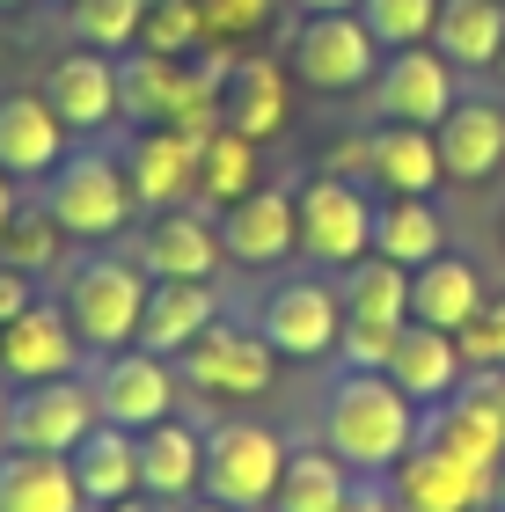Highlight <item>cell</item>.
Segmentation results:
<instances>
[{
    "label": "cell",
    "mask_w": 505,
    "mask_h": 512,
    "mask_svg": "<svg viewBox=\"0 0 505 512\" xmlns=\"http://www.w3.org/2000/svg\"><path fill=\"white\" fill-rule=\"evenodd\" d=\"M418 425H425V410L388 374H366V366H344L323 388V410H315V439H323L352 476H388L418 447Z\"/></svg>",
    "instance_id": "cell-1"
},
{
    "label": "cell",
    "mask_w": 505,
    "mask_h": 512,
    "mask_svg": "<svg viewBox=\"0 0 505 512\" xmlns=\"http://www.w3.org/2000/svg\"><path fill=\"white\" fill-rule=\"evenodd\" d=\"M147 286H154V278L132 264V249L88 242L74 264L59 271V308H66V322H74V337L103 359V352H125V344L140 337Z\"/></svg>",
    "instance_id": "cell-2"
},
{
    "label": "cell",
    "mask_w": 505,
    "mask_h": 512,
    "mask_svg": "<svg viewBox=\"0 0 505 512\" xmlns=\"http://www.w3.org/2000/svg\"><path fill=\"white\" fill-rule=\"evenodd\" d=\"M37 205L52 213L59 235H74V242H118V235H132V213H140V198H132V183H125V161L110 147H96V139H88V147H66L52 161Z\"/></svg>",
    "instance_id": "cell-3"
},
{
    "label": "cell",
    "mask_w": 505,
    "mask_h": 512,
    "mask_svg": "<svg viewBox=\"0 0 505 512\" xmlns=\"http://www.w3.org/2000/svg\"><path fill=\"white\" fill-rule=\"evenodd\" d=\"M279 469H286V439L257 425V417H220L205 432V476H198V498L213 505H235V512H271L279 498Z\"/></svg>",
    "instance_id": "cell-4"
},
{
    "label": "cell",
    "mask_w": 505,
    "mask_h": 512,
    "mask_svg": "<svg viewBox=\"0 0 505 512\" xmlns=\"http://www.w3.org/2000/svg\"><path fill=\"white\" fill-rule=\"evenodd\" d=\"M103 425L96 388L81 374L59 381H22L8 388V417H0V447H37V454H74L88 432Z\"/></svg>",
    "instance_id": "cell-5"
},
{
    "label": "cell",
    "mask_w": 505,
    "mask_h": 512,
    "mask_svg": "<svg viewBox=\"0 0 505 512\" xmlns=\"http://www.w3.org/2000/svg\"><path fill=\"white\" fill-rule=\"evenodd\" d=\"M286 59H293V74H301L308 88H323V96H352V88L374 81L381 44L359 22V8H330V15H301V22H293Z\"/></svg>",
    "instance_id": "cell-6"
},
{
    "label": "cell",
    "mask_w": 505,
    "mask_h": 512,
    "mask_svg": "<svg viewBox=\"0 0 505 512\" xmlns=\"http://www.w3.org/2000/svg\"><path fill=\"white\" fill-rule=\"evenodd\" d=\"M271 374H279V352H271L249 322H235V315H220L198 344H183V352H176V381L198 388V395H220V403H249V395H264Z\"/></svg>",
    "instance_id": "cell-7"
},
{
    "label": "cell",
    "mask_w": 505,
    "mask_h": 512,
    "mask_svg": "<svg viewBox=\"0 0 505 512\" xmlns=\"http://www.w3.org/2000/svg\"><path fill=\"white\" fill-rule=\"evenodd\" d=\"M293 205H301V249L323 271H344L374 249V198L359 191V176H308L293 183Z\"/></svg>",
    "instance_id": "cell-8"
},
{
    "label": "cell",
    "mask_w": 505,
    "mask_h": 512,
    "mask_svg": "<svg viewBox=\"0 0 505 512\" xmlns=\"http://www.w3.org/2000/svg\"><path fill=\"white\" fill-rule=\"evenodd\" d=\"M454 74L462 66L440 59L432 44H403V52H381L374 81H366V103H374V125H440L454 110Z\"/></svg>",
    "instance_id": "cell-9"
},
{
    "label": "cell",
    "mask_w": 505,
    "mask_h": 512,
    "mask_svg": "<svg viewBox=\"0 0 505 512\" xmlns=\"http://www.w3.org/2000/svg\"><path fill=\"white\" fill-rule=\"evenodd\" d=\"M337 330H344V300H337V286H323L308 271L279 278L257 300V337L279 359H323V352H337Z\"/></svg>",
    "instance_id": "cell-10"
},
{
    "label": "cell",
    "mask_w": 505,
    "mask_h": 512,
    "mask_svg": "<svg viewBox=\"0 0 505 512\" xmlns=\"http://www.w3.org/2000/svg\"><path fill=\"white\" fill-rule=\"evenodd\" d=\"M96 388V410L103 425H125V432H147L176 417V359H154L140 344H125V352H103V366L88 374Z\"/></svg>",
    "instance_id": "cell-11"
},
{
    "label": "cell",
    "mask_w": 505,
    "mask_h": 512,
    "mask_svg": "<svg viewBox=\"0 0 505 512\" xmlns=\"http://www.w3.org/2000/svg\"><path fill=\"white\" fill-rule=\"evenodd\" d=\"M388 491H396L403 512H491V469H476V461L418 439V447L388 469Z\"/></svg>",
    "instance_id": "cell-12"
},
{
    "label": "cell",
    "mask_w": 505,
    "mask_h": 512,
    "mask_svg": "<svg viewBox=\"0 0 505 512\" xmlns=\"http://www.w3.org/2000/svg\"><path fill=\"white\" fill-rule=\"evenodd\" d=\"M81 359H88V344L74 337V322H66V308H59L52 293H37L15 322H0V374H8L15 388L22 381L81 374Z\"/></svg>",
    "instance_id": "cell-13"
},
{
    "label": "cell",
    "mask_w": 505,
    "mask_h": 512,
    "mask_svg": "<svg viewBox=\"0 0 505 512\" xmlns=\"http://www.w3.org/2000/svg\"><path fill=\"white\" fill-rule=\"evenodd\" d=\"M220 256V220L198 205H162L147 213V227H132V264L147 278H213Z\"/></svg>",
    "instance_id": "cell-14"
},
{
    "label": "cell",
    "mask_w": 505,
    "mask_h": 512,
    "mask_svg": "<svg viewBox=\"0 0 505 512\" xmlns=\"http://www.w3.org/2000/svg\"><path fill=\"white\" fill-rule=\"evenodd\" d=\"M220 249L227 264H286V249H301V205H293V183H257L249 198L220 205Z\"/></svg>",
    "instance_id": "cell-15"
},
{
    "label": "cell",
    "mask_w": 505,
    "mask_h": 512,
    "mask_svg": "<svg viewBox=\"0 0 505 512\" xmlns=\"http://www.w3.org/2000/svg\"><path fill=\"white\" fill-rule=\"evenodd\" d=\"M125 161V183L140 198V213H162V205H191L198 198V132H176V125H140L118 147Z\"/></svg>",
    "instance_id": "cell-16"
},
{
    "label": "cell",
    "mask_w": 505,
    "mask_h": 512,
    "mask_svg": "<svg viewBox=\"0 0 505 512\" xmlns=\"http://www.w3.org/2000/svg\"><path fill=\"white\" fill-rule=\"evenodd\" d=\"M418 439H432V447L476 461V469H498V454H505V410H498L491 381H484V374H462V388H454L447 403L425 410Z\"/></svg>",
    "instance_id": "cell-17"
},
{
    "label": "cell",
    "mask_w": 505,
    "mask_h": 512,
    "mask_svg": "<svg viewBox=\"0 0 505 512\" xmlns=\"http://www.w3.org/2000/svg\"><path fill=\"white\" fill-rule=\"evenodd\" d=\"M227 308H220V286L213 278H154L147 286V308H140V352L154 359H176L183 344H198L205 330H213Z\"/></svg>",
    "instance_id": "cell-18"
},
{
    "label": "cell",
    "mask_w": 505,
    "mask_h": 512,
    "mask_svg": "<svg viewBox=\"0 0 505 512\" xmlns=\"http://www.w3.org/2000/svg\"><path fill=\"white\" fill-rule=\"evenodd\" d=\"M432 139H440V169L454 183H484L505 169V96H454V110L440 125H432Z\"/></svg>",
    "instance_id": "cell-19"
},
{
    "label": "cell",
    "mask_w": 505,
    "mask_h": 512,
    "mask_svg": "<svg viewBox=\"0 0 505 512\" xmlns=\"http://www.w3.org/2000/svg\"><path fill=\"white\" fill-rule=\"evenodd\" d=\"M44 103L59 110V125L66 132H81V139H96L103 125H118L125 110H118V59H103V52H66L52 59V74H44Z\"/></svg>",
    "instance_id": "cell-20"
},
{
    "label": "cell",
    "mask_w": 505,
    "mask_h": 512,
    "mask_svg": "<svg viewBox=\"0 0 505 512\" xmlns=\"http://www.w3.org/2000/svg\"><path fill=\"white\" fill-rule=\"evenodd\" d=\"M220 125L242 132V139H264L286 132V66L271 52H235L220 74Z\"/></svg>",
    "instance_id": "cell-21"
},
{
    "label": "cell",
    "mask_w": 505,
    "mask_h": 512,
    "mask_svg": "<svg viewBox=\"0 0 505 512\" xmlns=\"http://www.w3.org/2000/svg\"><path fill=\"white\" fill-rule=\"evenodd\" d=\"M59 154H66V125H59V110L44 103V88L0 96V169L15 183H44Z\"/></svg>",
    "instance_id": "cell-22"
},
{
    "label": "cell",
    "mask_w": 505,
    "mask_h": 512,
    "mask_svg": "<svg viewBox=\"0 0 505 512\" xmlns=\"http://www.w3.org/2000/svg\"><path fill=\"white\" fill-rule=\"evenodd\" d=\"M366 176L388 198H432L447 183L432 125H366Z\"/></svg>",
    "instance_id": "cell-23"
},
{
    "label": "cell",
    "mask_w": 505,
    "mask_h": 512,
    "mask_svg": "<svg viewBox=\"0 0 505 512\" xmlns=\"http://www.w3.org/2000/svg\"><path fill=\"white\" fill-rule=\"evenodd\" d=\"M484 271L469 264V256H454L440 249L432 264L410 271V322H432V330H447V337H462L476 315H484Z\"/></svg>",
    "instance_id": "cell-24"
},
{
    "label": "cell",
    "mask_w": 505,
    "mask_h": 512,
    "mask_svg": "<svg viewBox=\"0 0 505 512\" xmlns=\"http://www.w3.org/2000/svg\"><path fill=\"white\" fill-rule=\"evenodd\" d=\"M469 374V359H462V344H454L447 330H432V322H403V337H396V359H388V381H396L418 410L432 403H447L454 388H462Z\"/></svg>",
    "instance_id": "cell-25"
},
{
    "label": "cell",
    "mask_w": 505,
    "mask_h": 512,
    "mask_svg": "<svg viewBox=\"0 0 505 512\" xmlns=\"http://www.w3.org/2000/svg\"><path fill=\"white\" fill-rule=\"evenodd\" d=\"M0 512H88L74 461L37 447H0Z\"/></svg>",
    "instance_id": "cell-26"
},
{
    "label": "cell",
    "mask_w": 505,
    "mask_h": 512,
    "mask_svg": "<svg viewBox=\"0 0 505 512\" xmlns=\"http://www.w3.org/2000/svg\"><path fill=\"white\" fill-rule=\"evenodd\" d=\"M205 476V432H191L183 417H162V425L140 432V491L162 505H191Z\"/></svg>",
    "instance_id": "cell-27"
},
{
    "label": "cell",
    "mask_w": 505,
    "mask_h": 512,
    "mask_svg": "<svg viewBox=\"0 0 505 512\" xmlns=\"http://www.w3.org/2000/svg\"><path fill=\"white\" fill-rule=\"evenodd\" d=\"M66 461H74V483H81L88 512L140 491V432H125V425H96Z\"/></svg>",
    "instance_id": "cell-28"
},
{
    "label": "cell",
    "mask_w": 505,
    "mask_h": 512,
    "mask_svg": "<svg viewBox=\"0 0 505 512\" xmlns=\"http://www.w3.org/2000/svg\"><path fill=\"white\" fill-rule=\"evenodd\" d=\"M432 52L454 59L462 74H484L505 52V0H440L432 15Z\"/></svg>",
    "instance_id": "cell-29"
},
{
    "label": "cell",
    "mask_w": 505,
    "mask_h": 512,
    "mask_svg": "<svg viewBox=\"0 0 505 512\" xmlns=\"http://www.w3.org/2000/svg\"><path fill=\"white\" fill-rule=\"evenodd\" d=\"M440 249H447V220H440V205H432V198H388V205H374V256L418 271Z\"/></svg>",
    "instance_id": "cell-30"
},
{
    "label": "cell",
    "mask_w": 505,
    "mask_h": 512,
    "mask_svg": "<svg viewBox=\"0 0 505 512\" xmlns=\"http://www.w3.org/2000/svg\"><path fill=\"white\" fill-rule=\"evenodd\" d=\"M344 498H352V469H344L323 439H315V447H286L271 512H344Z\"/></svg>",
    "instance_id": "cell-31"
},
{
    "label": "cell",
    "mask_w": 505,
    "mask_h": 512,
    "mask_svg": "<svg viewBox=\"0 0 505 512\" xmlns=\"http://www.w3.org/2000/svg\"><path fill=\"white\" fill-rule=\"evenodd\" d=\"M344 322H410V271L366 249L359 264H344Z\"/></svg>",
    "instance_id": "cell-32"
},
{
    "label": "cell",
    "mask_w": 505,
    "mask_h": 512,
    "mask_svg": "<svg viewBox=\"0 0 505 512\" xmlns=\"http://www.w3.org/2000/svg\"><path fill=\"white\" fill-rule=\"evenodd\" d=\"M264 183V169H257V139H242V132H227V125H213L198 139V198L213 205H235V198H249Z\"/></svg>",
    "instance_id": "cell-33"
},
{
    "label": "cell",
    "mask_w": 505,
    "mask_h": 512,
    "mask_svg": "<svg viewBox=\"0 0 505 512\" xmlns=\"http://www.w3.org/2000/svg\"><path fill=\"white\" fill-rule=\"evenodd\" d=\"M147 22V0H66V37L88 52H132Z\"/></svg>",
    "instance_id": "cell-34"
},
{
    "label": "cell",
    "mask_w": 505,
    "mask_h": 512,
    "mask_svg": "<svg viewBox=\"0 0 505 512\" xmlns=\"http://www.w3.org/2000/svg\"><path fill=\"white\" fill-rule=\"evenodd\" d=\"M432 15H440V0H359V22L374 30L381 52H403V44H432Z\"/></svg>",
    "instance_id": "cell-35"
},
{
    "label": "cell",
    "mask_w": 505,
    "mask_h": 512,
    "mask_svg": "<svg viewBox=\"0 0 505 512\" xmlns=\"http://www.w3.org/2000/svg\"><path fill=\"white\" fill-rule=\"evenodd\" d=\"M140 44L162 59H191L205 44V22H198V0H147V22H140Z\"/></svg>",
    "instance_id": "cell-36"
},
{
    "label": "cell",
    "mask_w": 505,
    "mask_h": 512,
    "mask_svg": "<svg viewBox=\"0 0 505 512\" xmlns=\"http://www.w3.org/2000/svg\"><path fill=\"white\" fill-rule=\"evenodd\" d=\"M0 256H8V264H22L30 278H44V271H52V256H59L52 213H44V205H22V213L8 220V235H0Z\"/></svg>",
    "instance_id": "cell-37"
},
{
    "label": "cell",
    "mask_w": 505,
    "mask_h": 512,
    "mask_svg": "<svg viewBox=\"0 0 505 512\" xmlns=\"http://www.w3.org/2000/svg\"><path fill=\"white\" fill-rule=\"evenodd\" d=\"M396 337H403V322H344V330H337V352H344V366L388 374V359H396Z\"/></svg>",
    "instance_id": "cell-38"
},
{
    "label": "cell",
    "mask_w": 505,
    "mask_h": 512,
    "mask_svg": "<svg viewBox=\"0 0 505 512\" xmlns=\"http://www.w3.org/2000/svg\"><path fill=\"white\" fill-rule=\"evenodd\" d=\"M279 0H198V22H205V44H235L249 30H264Z\"/></svg>",
    "instance_id": "cell-39"
},
{
    "label": "cell",
    "mask_w": 505,
    "mask_h": 512,
    "mask_svg": "<svg viewBox=\"0 0 505 512\" xmlns=\"http://www.w3.org/2000/svg\"><path fill=\"white\" fill-rule=\"evenodd\" d=\"M454 344H462V359L476 366V374H484V366H505V293L484 300V315H476Z\"/></svg>",
    "instance_id": "cell-40"
},
{
    "label": "cell",
    "mask_w": 505,
    "mask_h": 512,
    "mask_svg": "<svg viewBox=\"0 0 505 512\" xmlns=\"http://www.w3.org/2000/svg\"><path fill=\"white\" fill-rule=\"evenodd\" d=\"M44 286H37V278L30 271H22V264H8V256H0V322H15L22 308H30V300H37Z\"/></svg>",
    "instance_id": "cell-41"
},
{
    "label": "cell",
    "mask_w": 505,
    "mask_h": 512,
    "mask_svg": "<svg viewBox=\"0 0 505 512\" xmlns=\"http://www.w3.org/2000/svg\"><path fill=\"white\" fill-rule=\"evenodd\" d=\"M344 512H403V505H396V491H388V476H352Z\"/></svg>",
    "instance_id": "cell-42"
},
{
    "label": "cell",
    "mask_w": 505,
    "mask_h": 512,
    "mask_svg": "<svg viewBox=\"0 0 505 512\" xmlns=\"http://www.w3.org/2000/svg\"><path fill=\"white\" fill-rule=\"evenodd\" d=\"M96 512H176V505H162V498H147V491H132V498H118V505H96Z\"/></svg>",
    "instance_id": "cell-43"
},
{
    "label": "cell",
    "mask_w": 505,
    "mask_h": 512,
    "mask_svg": "<svg viewBox=\"0 0 505 512\" xmlns=\"http://www.w3.org/2000/svg\"><path fill=\"white\" fill-rule=\"evenodd\" d=\"M22 213V198H15V176L8 169H0V235H8V220Z\"/></svg>",
    "instance_id": "cell-44"
},
{
    "label": "cell",
    "mask_w": 505,
    "mask_h": 512,
    "mask_svg": "<svg viewBox=\"0 0 505 512\" xmlns=\"http://www.w3.org/2000/svg\"><path fill=\"white\" fill-rule=\"evenodd\" d=\"M301 15H330V8H359V0H293Z\"/></svg>",
    "instance_id": "cell-45"
},
{
    "label": "cell",
    "mask_w": 505,
    "mask_h": 512,
    "mask_svg": "<svg viewBox=\"0 0 505 512\" xmlns=\"http://www.w3.org/2000/svg\"><path fill=\"white\" fill-rule=\"evenodd\" d=\"M491 512H505V454H498V469H491Z\"/></svg>",
    "instance_id": "cell-46"
},
{
    "label": "cell",
    "mask_w": 505,
    "mask_h": 512,
    "mask_svg": "<svg viewBox=\"0 0 505 512\" xmlns=\"http://www.w3.org/2000/svg\"><path fill=\"white\" fill-rule=\"evenodd\" d=\"M484 381H491V395H498V410H505V366H484Z\"/></svg>",
    "instance_id": "cell-47"
},
{
    "label": "cell",
    "mask_w": 505,
    "mask_h": 512,
    "mask_svg": "<svg viewBox=\"0 0 505 512\" xmlns=\"http://www.w3.org/2000/svg\"><path fill=\"white\" fill-rule=\"evenodd\" d=\"M176 512H235V505H213V498H198V505H176Z\"/></svg>",
    "instance_id": "cell-48"
},
{
    "label": "cell",
    "mask_w": 505,
    "mask_h": 512,
    "mask_svg": "<svg viewBox=\"0 0 505 512\" xmlns=\"http://www.w3.org/2000/svg\"><path fill=\"white\" fill-rule=\"evenodd\" d=\"M15 8H30V0H0V15H15Z\"/></svg>",
    "instance_id": "cell-49"
},
{
    "label": "cell",
    "mask_w": 505,
    "mask_h": 512,
    "mask_svg": "<svg viewBox=\"0 0 505 512\" xmlns=\"http://www.w3.org/2000/svg\"><path fill=\"white\" fill-rule=\"evenodd\" d=\"M0 417H8V388H0Z\"/></svg>",
    "instance_id": "cell-50"
},
{
    "label": "cell",
    "mask_w": 505,
    "mask_h": 512,
    "mask_svg": "<svg viewBox=\"0 0 505 512\" xmlns=\"http://www.w3.org/2000/svg\"><path fill=\"white\" fill-rule=\"evenodd\" d=\"M498 81H505V52H498Z\"/></svg>",
    "instance_id": "cell-51"
},
{
    "label": "cell",
    "mask_w": 505,
    "mask_h": 512,
    "mask_svg": "<svg viewBox=\"0 0 505 512\" xmlns=\"http://www.w3.org/2000/svg\"><path fill=\"white\" fill-rule=\"evenodd\" d=\"M59 8H66V0H59Z\"/></svg>",
    "instance_id": "cell-52"
}]
</instances>
